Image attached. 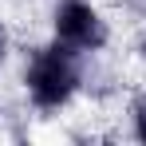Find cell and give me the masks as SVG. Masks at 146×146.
<instances>
[{"label":"cell","instance_id":"cell-5","mask_svg":"<svg viewBox=\"0 0 146 146\" xmlns=\"http://www.w3.org/2000/svg\"><path fill=\"white\" fill-rule=\"evenodd\" d=\"M138 59H142V63H146V40H142V44H138Z\"/></svg>","mask_w":146,"mask_h":146},{"label":"cell","instance_id":"cell-4","mask_svg":"<svg viewBox=\"0 0 146 146\" xmlns=\"http://www.w3.org/2000/svg\"><path fill=\"white\" fill-rule=\"evenodd\" d=\"M4 51H8V36H4V28H0V59H4Z\"/></svg>","mask_w":146,"mask_h":146},{"label":"cell","instance_id":"cell-3","mask_svg":"<svg viewBox=\"0 0 146 146\" xmlns=\"http://www.w3.org/2000/svg\"><path fill=\"white\" fill-rule=\"evenodd\" d=\"M130 115H134V134L146 142V95L134 99V111H130Z\"/></svg>","mask_w":146,"mask_h":146},{"label":"cell","instance_id":"cell-2","mask_svg":"<svg viewBox=\"0 0 146 146\" xmlns=\"http://www.w3.org/2000/svg\"><path fill=\"white\" fill-rule=\"evenodd\" d=\"M55 40L87 55V51L107 48L111 32H107V20L99 16V8H91L87 0H59L55 4Z\"/></svg>","mask_w":146,"mask_h":146},{"label":"cell","instance_id":"cell-1","mask_svg":"<svg viewBox=\"0 0 146 146\" xmlns=\"http://www.w3.org/2000/svg\"><path fill=\"white\" fill-rule=\"evenodd\" d=\"M24 87H28V99H32L40 111H59V107L79 91V51L67 48L63 40L40 48L28 59Z\"/></svg>","mask_w":146,"mask_h":146}]
</instances>
